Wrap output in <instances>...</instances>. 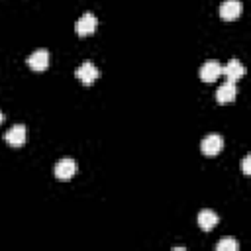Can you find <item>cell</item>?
Here are the masks:
<instances>
[{"instance_id":"obj_12","label":"cell","mask_w":251,"mask_h":251,"mask_svg":"<svg viewBox=\"0 0 251 251\" xmlns=\"http://www.w3.org/2000/svg\"><path fill=\"white\" fill-rule=\"evenodd\" d=\"M239 243L235 239H222L216 243V251H237Z\"/></svg>"},{"instance_id":"obj_7","label":"cell","mask_w":251,"mask_h":251,"mask_svg":"<svg viewBox=\"0 0 251 251\" xmlns=\"http://www.w3.org/2000/svg\"><path fill=\"white\" fill-rule=\"evenodd\" d=\"M222 75L226 76L227 82H237L245 75V67L237 59H229L226 67H222Z\"/></svg>"},{"instance_id":"obj_9","label":"cell","mask_w":251,"mask_h":251,"mask_svg":"<svg viewBox=\"0 0 251 251\" xmlns=\"http://www.w3.org/2000/svg\"><path fill=\"white\" fill-rule=\"evenodd\" d=\"M53 173H55V176H57L59 180H69V178L76 173V163H75L71 157H65V159L57 161Z\"/></svg>"},{"instance_id":"obj_8","label":"cell","mask_w":251,"mask_h":251,"mask_svg":"<svg viewBox=\"0 0 251 251\" xmlns=\"http://www.w3.org/2000/svg\"><path fill=\"white\" fill-rule=\"evenodd\" d=\"M4 141L12 147H22L25 143V126L24 124H16L14 127H10L4 133Z\"/></svg>"},{"instance_id":"obj_2","label":"cell","mask_w":251,"mask_h":251,"mask_svg":"<svg viewBox=\"0 0 251 251\" xmlns=\"http://www.w3.org/2000/svg\"><path fill=\"white\" fill-rule=\"evenodd\" d=\"M96 27H98V18H96L94 14H90V12H86V14H82V16L76 20V24H75V33L80 35V37H84V35L94 33Z\"/></svg>"},{"instance_id":"obj_11","label":"cell","mask_w":251,"mask_h":251,"mask_svg":"<svg viewBox=\"0 0 251 251\" xmlns=\"http://www.w3.org/2000/svg\"><path fill=\"white\" fill-rule=\"evenodd\" d=\"M198 226H200L202 231L214 229V227L218 226V216H216V212H214V210H208V208L200 210V212H198Z\"/></svg>"},{"instance_id":"obj_5","label":"cell","mask_w":251,"mask_h":251,"mask_svg":"<svg viewBox=\"0 0 251 251\" xmlns=\"http://www.w3.org/2000/svg\"><path fill=\"white\" fill-rule=\"evenodd\" d=\"M220 75H222V65L214 59H208L200 67V80L202 82H214L216 78H220Z\"/></svg>"},{"instance_id":"obj_6","label":"cell","mask_w":251,"mask_h":251,"mask_svg":"<svg viewBox=\"0 0 251 251\" xmlns=\"http://www.w3.org/2000/svg\"><path fill=\"white\" fill-rule=\"evenodd\" d=\"M25 63H27V67H29L31 71H45V69L49 67V51L37 49V51H33V53L25 59Z\"/></svg>"},{"instance_id":"obj_1","label":"cell","mask_w":251,"mask_h":251,"mask_svg":"<svg viewBox=\"0 0 251 251\" xmlns=\"http://www.w3.org/2000/svg\"><path fill=\"white\" fill-rule=\"evenodd\" d=\"M241 12H243V4H241V0H224V2L220 4V8H218L220 18L226 20V22H233V20H237V18L241 16Z\"/></svg>"},{"instance_id":"obj_3","label":"cell","mask_w":251,"mask_h":251,"mask_svg":"<svg viewBox=\"0 0 251 251\" xmlns=\"http://www.w3.org/2000/svg\"><path fill=\"white\" fill-rule=\"evenodd\" d=\"M75 76H76L82 84H92V82H96V80H98L100 71H98V67H96L92 61H84L80 67H76Z\"/></svg>"},{"instance_id":"obj_13","label":"cell","mask_w":251,"mask_h":251,"mask_svg":"<svg viewBox=\"0 0 251 251\" xmlns=\"http://www.w3.org/2000/svg\"><path fill=\"white\" fill-rule=\"evenodd\" d=\"M241 171H243V175H251V155H245L243 157V161H241Z\"/></svg>"},{"instance_id":"obj_10","label":"cell","mask_w":251,"mask_h":251,"mask_svg":"<svg viewBox=\"0 0 251 251\" xmlns=\"http://www.w3.org/2000/svg\"><path fill=\"white\" fill-rule=\"evenodd\" d=\"M235 96H237V86H235V82H227V80H226V82L220 84V88L216 90V102H218V104L233 102Z\"/></svg>"},{"instance_id":"obj_14","label":"cell","mask_w":251,"mask_h":251,"mask_svg":"<svg viewBox=\"0 0 251 251\" xmlns=\"http://www.w3.org/2000/svg\"><path fill=\"white\" fill-rule=\"evenodd\" d=\"M2 122H4V114L0 112V124H2Z\"/></svg>"},{"instance_id":"obj_4","label":"cell","mask_w":251,"mask_h":251,"mask_svg":"<svg viewBox=\"0 0 251 251\" xmlns=\"http://www.w3.org/2000/svg\"><path fill=\"white\" fill-rule=\"evenodd\" d=\"M224 149V137L218 133H208L202 141H200V151L206 157H214Z\"/></svg>"}]
</instances>
